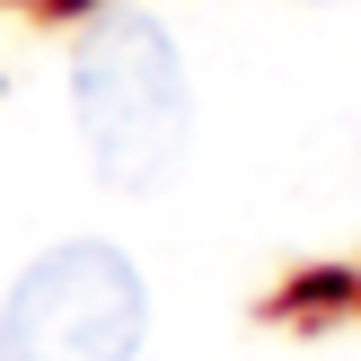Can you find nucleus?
<instances>
[{
	"label": "nucleus",
	"mask_w": 361,
	"mask_h": 361,
	"mask_svg": "<svg viewBox=\"0 0 361 361\" xmlns=\"http://www.w3.org/2000/svg\"><path fill=\"white\" fill-rule=\"evenodd\" d=\"M71 133L106 194H159L194 150V80L185 44L150 9H97L71 35Z\"/></svg>",
	"instance_id": "nucleus-1"
},
{
	"label": "nucleus",
	"mask_w": 361,
	"mask_h": 361,
	"mask_svg": "<svg viewBox=\"0 0 361 361\" xmlns=\"http://www.w3.org/2000/svg\"><path fill=\"white\" fill-rule=\"evenodd\" d=\"M150 274L115 238H53L0 291V361H141Z\"/></svg>",
	"instance_id": "nucleus-2"
}]
</instances>
